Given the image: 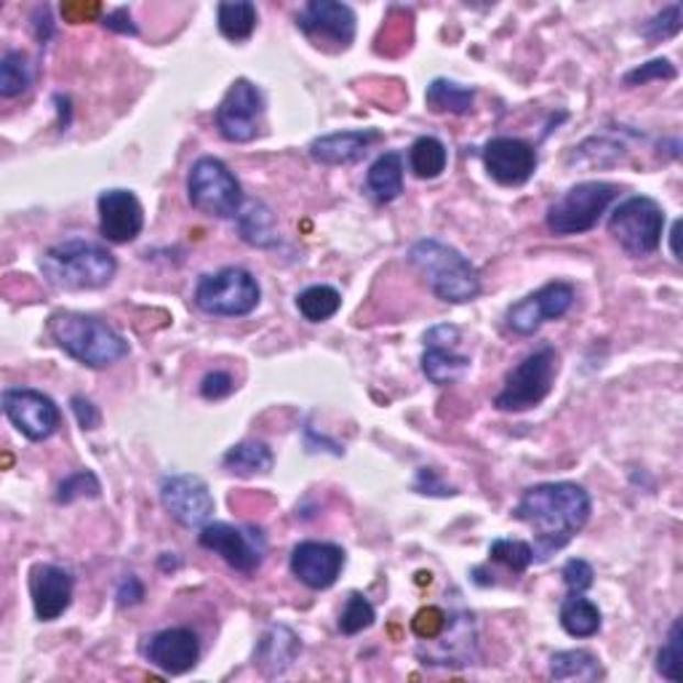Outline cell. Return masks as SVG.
<instances>
[{"mask_svg":"<svg viewBox=\"0 0 683 683\" xmlns=\"http://www.w3.org/2000/svg\"><path fill=\"white\" fill-rule=\"evenodd\" d=\"M591 513L593 499L585 486L572 484V481H553V484L526 488L521 503L513 510V518L537 535L535 563H542L566 548L585 529Z\"/></svg>","mask_w":683,"mask_h":683,"instance_id":"cell-1","label":"cell"},{"mask_svg":"<svg viewBox=\"0 0 683 683\" xmlns=\"http://www.w3.org/2000/svg\"><path fill=\"white\" fill-rule=\"evenodd\" d=\"M681 24H683L681 3L665 5V9H662L660 14L651 16L649 22L643 24V35H647V41H651V43L668 41V37H673V35L681 33Z\"/></svg>","mask_w":683,"mask_h":683,"instance_id":"cell-39","label":"cell"},{"mask_svg":"<svg viewBox=\"0 0 683 683\" xmlns=\"http://www.w3.org/2000/svg\"><path fill=\"white\" fill-rule=\"evenodd\" d=\"M200 548L211 550L228 563L230 569L241 574H252L262 566L267 553L265 535L254 526H233V524H206L198 535Z\"/></svg>","mask_w":683,"mask_h":683,"instance_id":"cell-10","label":"cell"},{"mask_svg":"<svg viewBox=\"0 0 683 683\" xmlns=\"http://www.w3.org/2000/svg\"><path fill=\"white\" fill-rule=\"evenodd\" d=\"M475 89L456 84L449 78H436L425 91V104L432 112H451V115H467L473 110Z\"/></svg>","mask_w":683,"mask_h":683,"instance_id":"cell-28","label":"cell"},{"mask_svg":"<svg viewBox=\"0 0 683 683\" xmlns=\"http://www.w3.org/2000/svg\"><path fill=\"white\" fill-rule=\"evenodd\" d=\"M558 377V353L553 348H540L518 363L507 374L505 387L494 398L499 411H529L550 396Z\"/></svg>","mask_w":683,"mask_h":683,"instance_id":"cell-7","label":"cell"},{"mask_svg":"<svg viewBox=\"0 0 683 683\" xmlns=\"http://www.w3.org/2000/svg\"><path fill=\"white\" fill-rule=\"evenodd\" d=\"M75 591V576L70 569L56 563H37L30 572V595L33 609L41 623H54L70 609Z\"/></svg>","mask_w":683,"mask_h":683,"instance_id":"cell-18","label":"cell"},{"mask_svg":"<svg viewBox=\"0 0 683 683\" xmlns=\"http://www.w3.org/2000/svg\"><path fill=\"white\" fill-rule=\"evenodd\" d=\"M102 24H104V27H108V30H112V33H121V35H136V33H140V30H136V24L131 22L129 9H115V11H110V14L102 19Z\"/></svg>","mask_w":683,"mask_h":683,"instance_id":"cell-46","label":"cell"},{"mask_svg":"<svg viewBox=\"0 0 683 683\" xmlns=\"http://www.w3.org/2000/svg\"><path fill=\"white\" fill-rule=\"evenodd\" d=\"M3 411L9 422L22 432L27 441H46L59 430L62 414L46 393L33 387H9L3 390Z\"/></svg>","mask_w":683,"mask_h":683,"instance_id":"cell-14","label":"cell"},{"mask_svg":"<svg viewBox=\"0 0 683 683\" xmlns=\"http://www.w3.org/2000/svg\"><path fill=\"white\" fill-rule=\"evenodd\" d=\"M142 598H144L142 582L136 580L134 574H129L126 580L121 582V587H118V604H121V606H134V604H140Z\"/></svg>","mask_w":683,"mask_h":683,"instance_id":"cell-47","label":"cell"},{"mask_svg":"<svg viewBox=\"0 0 683 683\" xmlns=\"http://www.w3.org/2000/svg\"><path fill=\"white\" fill-rule=\"evenodd\" d=\"M144 657L150 660V665H155L168 675L190 673L200 660L198 632L190 628H168L155 632L147 647H144Z\"/></svg>","mask_w":683,"mask_h":683,"instance_id":"cell-21","label":"cell"},{"mask_svg":"<svg viewBox=\"0 0 683 683\" xmlns=\"http://www.w3.org/2000/svg\"><path fill=\"white\" fill-rule=\"evenodd\" d=\"M256 19H260L256 5L249 0H228V3H219L217 9L219 33L233 43H243L254 35Z\"/></svg>","mask_w":683,"mask_h":683,"instance_id":"cell-30","label":"cell"},{"mask_svg":"<svg viewBox=\"0 0 683 683\" xmlns=\"http://www.w3.org/2000/svg\"><path fill=\"white\" fill-rule=\"evenodd\" d=\"M262 299V288L256 278L243 267H224V271L203 275L196 288V305L209 316L241 318L256 310Z\"/></svg>","mask_w":683,"mask_h":683,"instance_id":"cell-9","label":"cell"},{"mask_svg":"<svg viewBox=\"0 0 683 683\" xmlns=\"http://www.w3.org/2000/svg\"><path fill=\"white\" fill-rule=\"evenodd\" d=\"M161 503L185 529H203L214 516V497L203 478L190 473L166 475L161 481Z\"/></svg>","mask_w":683,"mask_h":683,"instance_id":"cell-16","label":"cell"},{"mask_svg":"<svg viewBox=\"0 0 683 683\" xmlns=\"http://www.w3.org/2000/svg\"><path fill=\"white\" fill-rule=\"evenodd\" d=\"M273 451L262 441H243L224 454L222 465L233 475L249 478V475H265L273 470Z\"/></svg>","mask_w":683,"mask_h":683,"instance_id":"cell-29","label":"cell"},{"mask_svg":"<svg viewBox=\"0 0 683 683\" xmlns=\"http://www.w3.org/2000/svg\"><path fill=\"white\" fill-rule=\"evenodd\" d=\"M409 166L419 179H436L447 172L449 150L436 136H419L409 147Z\"/></svg>","mask_w":683,"mask_h":683,"instance_id":"cell-31","label":"cell"},{"mask_svg":"<svg viewBox=\"0 0 683 683\" xmlns=\"http://www.w3.org/2000/svg\"><path fill=\"white\" fill-rule=\"evenodd\" d=\"M428 649L419 647L417 654L425 665H438V668H465L473 665L475 657H478V641H475V623L473 614L467 609L447 614V625L438 632L436 638H430Z\"/></svg>","mask_w":683,"mask_h":683,"instance_id":"cell-13","label":"cell"},{"mask_svg":"<svg viewBox=\"0 0 683 683\" xmlns=\"http://www.w3.org/2000/svg\"><path fill=\"white\" fill-rule=\"evenodd\" d=\"M467 368V355L454 353V348H447V344H428L422 355V372L432 385H451V382L465 377Z\"/></svg>","mask_w":683,"mask_h":683,"instance_id":"cell-27","label":"cell"},{"mask_svg":"<svg viewBox=\"0 0 683 683\" xmlns=\"http://www.w3.org/2000/svg\"><path fill=\"white\" fill-rule=\"evenodd\" d=\"M366 187L379 203H390L404 192V158L400 153H385L372 163L366 174Z\"/></svg>","mask_w":683,"mask_h":683,"instance_id":"cell-26","label":"cell"},{"mask_svg":"<svg viewBox=\"0 0 683 683\" xmlns=\"http://www.w3.org/2000/svg\"><path fill=\"white\" fill-rule=\"evenodd\" d=\"M62 14H65V19H70V22H86V19L89 16H97L99 14V5H89V9H86L84 3H67V5H62Z\"/></svg>","mask_w":683,"mask_h":683,"instance_id":"cell-48","label":"cell"},{"mask_svg":"<svg viewBox=\"0 0 683 683\" xmlns=\"http://www.w3.org/2000/svg\"><path fill=\"white\" fill-rule=\"evenodd\" d=\"M99 233L110 243L136 241L144 228V209L131 190H104L97 200Z\"/></svg>","mask_w":683,"mask_h":683,"instance_id":"cell-20","label":"cell"},{"mask_svg":"<svg viewBox=\"0 0 683 683\" xmlns=\"http://www.w3.org/2000/svg\"><path fill=\"white\" fill-rule=\"evenodd\" d=\"M382 134L374 129L363 131H337V134L318 136L310 144L312 161L323 163V166H348V163L361 161L368 153L374 142H379Z\"/></svg>","mask_w":683,"mask_h":683,"instance_id":"cell-22","label":"cell"},{"mask_svg":"<svg viewBox=\"0 0 683 683\" xmlns=\"http://www.w3.org/2000/svg\"><path fill=\"white\" fill-rule=\"evenodd\" d=\"M537 150L529 142L516 136H497L484 147V166L497 185L521 187L535 177L537 172Z\"/></svg>","mask_w":683,"mask_h":683,"instance_id":"cell-17","label":"cell"},{"mask_svg":"<svg viewBox=\"0 0 683 683\" xmlns=\"http://www.w3.org/2000/svg\"><path fill=\"white\" fill-rule=\"evenodd\" d=\"M675 75H679V70H675L670 59H651L647 65L630 70L623 80L625 86H647L651 80H675Z\"/></svg>","mask_w":683,"mask_h":683,"instance_id":"cell-40","label":"cell"},{"mask_svg":"<svg viewBox=\"0 0 683 683\" xmlns=\"http://www.w3.org/2000/svg\"><path fill=\"white\" fill-rule=\"evenodd\" d=\"M617 198L619 187L612 181H580L550 206L544 222L550 233L561 238L591 233Z\"/></svg>","mask_w":683,"mask_h":683,"instance_id":"cell-5","label":"cell"},{"mask_svg":"<svg viewBox=\"0 0 683 683\" xmlns=\"http://www.w3.org/2000/svg\"><path fill=\"white\" fill-rule=\"evenodd\" d=\"M409 265L441 302L465 305L481 294V273L465 254L438 238H422L409 249Z\"/></svg>","mask_w":683,"mask_h":683,"instance_id":"cell-2","label":"cell"},{"mask_svg":"<svg viewBox=\"0 0 683 683\" xmlns=\"http://www.w3.org/2000/svg\"><path fill=\"white\" fill-rule=\"evenodd\" d=\"M299 649H302V643H299L297 632L286 628V625H273L256 643L254 665L265 675H271V679L273 675H284L299 657Z\"/></svg>","mask_w":683,"mask_h":683,"instance_id":"cell-23","label":"cell"},{"mask_svg":"<svg viewBox=\"0 0 683 683\" xmlns=\"http://www.w3.org/2000/svg\"><path fill=\"white\" fill-rule=\"evenodd\" d=\"M238 228H241L243 241L252 243V246L267 249L278 243V235H275L273 228V214L265 209L262 203H249L246 209L238 211Z\"/></svg>","mask_w":683,"mask_h":683,"instance_id":"cell-33","label":"cell"},{"mask_svg":"<svg viewBox=\"0 0 683 683\" xmlns=\"http://www.w3.org/2000/svg\"><path fill=\"white\" fill-rule=\"evenodd\" d=\"M558 619H561V628L572 638L598 636L601 625H604L601 609L591 598H585V593H569V598H563Z\"/></svg>","mask_w":683,"mask_h":683,"instance_id":"cell-24","label":"cell"},{"mask_svg":"<svg viewBox=\"0 0 683 683\" xmlns=\"http://www.w3.org/2000/svg\"><path fill=\"white\" fill-rule=\"evenodd\" d=\"M679 235H681V222H675V224H673V230H670V246H673V256H675V260H681Z\"/></svg>","mask_w":683,"mask_h":683,"instance_id":"cell-49","label":"cell"},{"mask_svg":"<svg viewBox=\"0 0 683 683\" xmlns=\"http://www.w3.org/2000/svg\"><path fill=\"white\" fill-rule=\"evenodd\" d=\"M563 582H566V587L572 593L591 591L593 582H595L593 566L587 561H582V558H572V561L563 566Z\"/></svg>","mask_w":683,"mask_h":683,"instance_id":"cell-42","label":"cell"},{"mask_svg":"<svg viewBox=\"0 0 683 683\" xmlns=\"http://www.w3.org/2000/svg\"><path fill=\"white\" fill-rule=\"evenodd\" d=\"M417 576H419V580H417V582H419V585H425V582H428V585H430V580H432V576H430V572H428V574H425V572H419Z\"/></svg>","mask_w":683,"mask_h":683,"instance_id":"cell-50","label":"cell"},{"mask_svg":"<svg viewBox=\"0 0 683 683\" xmlns=\"http://www.w3.org/2000/svg\"><path fill=\"white\" fill-rule=\"evenodd\" d=\"M187 198H190V206L198 209L200 214L233 219L241 211L243 190L241 181L228 168V163L206 155V158L192 163L190 177H187Z\"/></svg>","mask_w":683,"mask_h":683,"instance_id":"cell-6","label":"cell"},{"mask_svg":"<svg viewBox=\"0 0 683 683\" xmlns=\"http://www.w3.org/2000/svg\"><path fill=\"white\" fill-rule=\"evenodd\" d=\"M102 494V484H99L97 475L91 470H78L73 473L70 478H65L56 488V503L59 505H70L75 499H84V497H99Z\"/></svg>","mask_w":683,"mask_h":683,"instance_id":"cell-38","label":"cell"},{"mask_svg":"<svg viewBox=\"0 0 683 683\" xmlns=\"http://www.w3.org/2000/svg\"><path fill=\"white\" fill-rule=\"evenodd\" d=\"M48 334L56 348L89 368H108L129 355L126 337L93 316L56 310L48 318Z\"/></svg>","mask_w":683,"mask_h":683,"instance_id":"cell-3","label":"cell"},{"mask_svg":"<svg viewBox=\"0 0 683 683\" xmlns=\"http://www.w3.org/2000/svg\"><path fill=\"white\" fill-rule=\"evenodd\" d=\"M574 297L576 294H574L572 284L553 280V284L542 286L540 291L518 299V302L507 310V316H505L507 329L516 331V334H521V337H531L548 321H558V318L566 316V312L572 310Z\"/></svg>","mask_w":683,"mask_h":683,"instance_id":"cell-15","label":"cell"},{"mask_svg":"<svg viewBox=\"0 0 683 683\" xmlns=\"http://www.w3.org/2000/svg\"><path fill=\"white\" fill-rule=\"evenodd\" d=\"M681 668H683V628H681V619H673V625H670V632H668V641L662 643L660 654H657V670H660L662 679L679 683Z\"/></svg>","mask_w":683,"mask_h":683,"instance_id":"cell-36","label":"cell"},{"mask_svg":"<svg viewBox=\"0 0 683 683\" xmlns=\"http://www.w3.org/2000/svg\"><path fill=\"white\" fill-rule=\"evenodd\" d=\"M609 233L630 256L654 254L665 233V209L649 196L628 198L614 209Z\"/></svg>","mask_w":683,"mask_h":683,"instance_id":"cell-8","label":"cell"},{"mask_svg":"<svg viewBox=\"0 0 683 683\" xmlns=\"http://www.w3.org/2000/svg\"><path fill=\"white\" fill-rule=\"evenodd\" d=\"M265 115V97L249 78H238L217 108V129L228 142L246 144L256 140Z\"/></svg>","mask_w":683,"mask_h":683,"instance_id":"cell-11","label":"cell"},{"mask_svg":"<svg viewBox=\"0 0 683 683\" xmlns=\"http://www.w3.org/2000/svg\"><path fill=\"white\" fill-rule=\"evenodd\" d=\"M344 550L331 542H299L291 550V574L310 591H326L340 580Z\"/></svg>","mask_w":683,"mask_h":683,"instance_id":"cell-19","label":"cell"},{"mask_svg":"<svg viewBox=\"0 0 683 683\" xmlns=\"http://www.w3.org/2000/svg\"><path fill=\"white\" fill-rule=\"evenodd\" d=\"M297 307L302 312L305 321L310 323H323L329 318H334L342 307V294L334 286H310L305 291L297 294Z\"/></svg>","mask_w":683,"mask_h":683,"instance_id":"cell-32","label":"cell"},{"mask_svg":"<svg viewBox=\"0 0 683 683\" xmlns=\"http://www.w3.org/2000/svg\"><path fill=\"white\" fill-rule=\"evenodd\" d=\"M374 619H377V612H374V606L368 604L366 595L350 593L348 606H344L340 617V630L344 636H359V632L372 628Z\"/></svg>","mask_w":683,"mask_h":683,"instance_id":"cell-37","label":"cell"},{"mask_svg":"<svg viewBox=\"0 0 683 683\" xmlns=\"http://www.w3.org/2000/svg\"><path fill=\"white\" fill-rule=\"evenodd\" d=\"M70 404H73V414H75V417H78V425H80V428H84V430H93V428H97L99 419H102V417H99V409L91 404L89 398L75 396V398L70 400Z\"/></svg>","mask_w":683,"mask_h":683,"instance_id":"cell-45","label":"cell"},{"mask_svg":"<svg viewBox=\"0 0 683 683\" xmlns=\"http://www.w3.org/2000/svg\"><path fill=\"white\" fill-rule=\"evenodd\" d=\"M33 84V65L22 52H5L0 59V97H22Z\"/></svg>","mask_w":683,"mask_h":683,"instance_id":"cell-34","label":"cell"},{"mask_svg":"<svg viewBox=\"0 0 683 683\" xmlns=\"http://www.w3.org/2000/svg\"><path fill=\"white\" fill-rule=\"evenodd\" d=\"M297 27L326 52H344L355 41V11L337 0H310L299 11Z\"/></svg>","mask_w":683,"mask_h":683,"instance_id":"cell-12","label":"cell"},{"mask_svg":"<svg viewBox=\"0 0 683 683\" xmlns=\"http://www.w3.org/2000/svg\"><path fill=\"white\" fill-rule=\"evenodd\" d=\"M41 273L48 284L65 291H91L115 278L118 262L99 243L70 238L41 256Z\"/></svg>","mask_w":683,"mask_h":683,"instance_id":"cell-4","label":"cell"},{"mask_svg":"<svg viewBox=\"0 0 683 683\" xmlns=\"http://www.w3.org/2000/svg\"><path fill=\"white\" fill-rule=\"evenodd\" d=\"M550 679L593 683L604 679V668H601L598 657L587 649L555 651V654L550 657Z\"/></svg>","mask_w":683,"mask_h":683,"instance_id":"cell-25","label":"cell"},{"mask_svg":"<svg viewBox=\"0 0 683 683\" xmlns=\"http://www.w3.org/2000/svg\"><path fill=\"white\" fill-rule=\"evenodd\" d=\"M233 390H235V382L228 372H211V374H206L203 382H200V396L209 400L228 398Z\"/></svg>","mask_w":683,"mask_h":683,"instance_id":"cell-44","label":"cell"},{"mask_svg":"<svg viewBox=\"0 0 683 683\" xmlns=\"http://www.w3.org/2000/svg\"><path fill=\"white\" fill-rule=\"evenodd\" d=\"M414 492L419 494H430V497H454L456 488L443 484L441 478H438V473L432 467H422L417 473V481H414Z\"/></svg>","mask_w":683,"mask_h":683,"instance_id":"cell-43","label":"cell"},{"mask_svg":"<svg viewBox=\"0 0 683 683\" xmlns=\"http://www.w3.org/2000/svg\"><path fill=\"white\" fill-rule=\"evenodd\" d=\"M488 558L503 563L513 574H524L535 563V548L521 540H494L488 544Z\"/></svg>","mask_w":683,"mask_h":683,"instance_id":"cell-35","label":"cell"},{"mask_svg":"<svg viewBox=\"0 0 683 683\" xmlns=\"http://www.w3.org/2000/svg\"><path fill=\"white\" fill-rule=\"evenodd\" d=\"M443 625H447V612L438 609V606H425V609H419L411 619V630L419 641L436 638L438 632L443 630Z\"/></svg>","mask_w":683,"mask_h":683,"instance_id":"cell-41","label":"cell"}]
</instances>
